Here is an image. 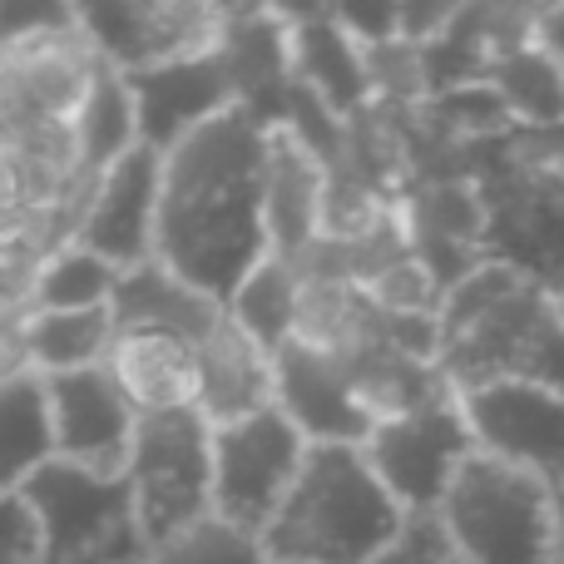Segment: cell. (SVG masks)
<instances>
[{"label":"cell","instance_id":"31","mask_svg":"<svg viewBox=\"0 0 564 564\" xmlns=\"http://www.w3.org/2000/svg\"><path fill=\"white\" fill-rule=\"evenodd\" d=\"M30 367V307L0 312V381L25 377Z\"/></svg>","mask_w":564,"mask_h":564},{"label":"cell","instance_id":"28","mask_svg":"<svg viewBox=\"0 0 564 564\" xmlns=\"http://www.w3.org/2000/svg\"><path fill=\"white\" fill-rule=\"evenodd\" d=\"M327 20L347 30L361 50L401 40V0H332Z\"/></svg>","mask_w":564,"mask_h":564},{"label":"cell","instance_id":"14","mask_svg":"<svg viewBox=\"0 0 564 564\" xmlns=\"http://www.w3.org/2000/svg\"><path fill=\"white\" fill-rule=\"evenodd\" d=\"M159 188H164V154L159 149H129L105 178L89 204V218L79 228L75 243L99 253L105 263L139 268L154 258V234H159Z\"/></svg>","mask_w":564,"mask_h":564},{"label":"cell","instance_id":"13","mask_svg":"<svg viewBox=\"0 0 564 564\" xmlns=\"http://www.w3.org/2000/svg\"><path fill=\"white\" fill-rule=\"evenodd\" d=\"M278 371V411L307 436V446H361L371 436V411L361 406L337 351L288 341L273 357Z\"/></svg>","mask_w":564,"mask_h":564},{"label":"cell","instance_id":"34","mask_svg":"<svg viewBox=\"0 0 564 564\" xmlns=\"http://www.w3.org/2000/svg\"><path fill=\"white\" fill-rule=\"evenodd\" d=\"M550 292H555V307H560V317H564V282H555Z\"/></svg>","mask_w":564,"mask_h":564},{"label":"cell","instance_id":"23","mask_svg":"<svg viewBox=\"0 0 564 564\" xmlns=\"http://www.w3.org/2000/svg\"><path fill=\"white\" fill-rule=\"evenodd\" d=\"M115 317L109 307L89 312H30V367L40 377H59V371H85L105 367L115 351Z\"/></svg>","mask_w":564,"mask_h":564},{"label":"cell","instance_id":"15","mask_svg":"<svg viewBox=\"0 0 564 564\" xmlns=\"http://www.w3.org/2000/svg\"><path fill=\"white\" fill-rule=\"evenodd\" d=\"M194 406L208 426H234L243 416L278 406V371L273 351H263L234 317H218V327L194 347Z\"/></svg>","mask_w":564,"mask_h":564},{"label":"cell","instance_id":"4","mask_svg":"<svg viewBox=\"0 0 564 564\" xmlns=\"http://www.w3.org/2000/svg\"><path fill=\"white\" fill-rule=\"evenodd\" d=\"M441 525L466 564H550V480L490 456H470L441 500Z\"/></svg>","mask_w":564,"mask_h":564},{"label":"cell","instance_id":"32","mask_svg":"<svg viewBox=\"0 0 564 564\" xmlns=\"http://www.w3.org/2000/svg\"><path fill=\"white\" fill-rule=\"evenodd\" d=\"M530 45H535L555 69H564V0H540L535 6V20H530Z\"/></svg>","mask_w":564,"mask_h":564},{"label":"cell","instance_id":"11","mask_svg":"<svg viewBox=\"0 0 564 564\" xmlns=\"http://www.w3.org/2000/svg\"><path fill=\"white\" fill-rule=\"evenodd\" d=\"M124 79L139 115V144L159 149V154H169L178 139H188L208 119L228 115L238 105L218 45L159 59V65H144V69H124Z\"/></svg>","mask_w":564,"mask_h":564},{"label":"cell","instance_id":"20","mask_svg":"<svg viewBox=\"0 0 564 564\" xmlns=\"http://www.w3.org/2000/svg\"><path fill=\"white\" fill-rule=\"evenodd\" d=\"M75 124V169L85 174H109L129 149H139V115H134V95L119 65L99 59L95 79L85 89V105L69 119Z\"/></svg>","mask_w":564,"mask_h":564},{"label":"cell","instance_id":"33","mask_svg":"<svg viewBox=\"0 0 564 564\" xmlns=\"http://www.w3.org/2000/svg\"><path fill=\"white\" fill-rule=\"evenodd\" d=\"M550 520H555V550H550V564H564V476L550 486Z\"/></svg>","mask_w":564,"mask_h":564},{"label":"cell","instance_id":"7","mask_svg":"<svg viewBox=\"0 0 564 564\" xmlns=\"http://www.w3.org/2000/svg\"><path fill=\"white\" fill-rule=\"evenodd\" d=\"M361 456L371 460L377 480L391 490L406 516H436L446 500L451 480L460 476L470 456H476V436H470L460 391H441V397L421 401V406L387 416L371 426L361 441Z\"/></svg>","mask_w":564,"mask_h":564},{"label":"cell","instance_id":"10","mask_svg":"<svg viewBox=\"0 0 564 564\" xmlns=\"http://www.w3.org/2000/svg\"><path fill=\"white\" fill-rule=\"evenodd\" d=\"M50 426H55V460L95 476H124L139 436V406L124 397L109 367L59 371L45 377Z\"/></svg>","mask_w":564,"mask_h":564},{"label":"cell","instance_id":"2","mask_svg":"<svg viewBox=\"0 0 564 564\" xmlns=\"http://www.w3.org/2000/svg\"><path fill=\"white\" fill-rule=\"evenodd\" d=\"M436 367L456 391L540 381L564 391V317L550 282L510 258H480L436 312Z\"/></svg>","mask_w":564,"mask_h":564},{"label":"cell","instance_id":"22","mask_svg":"<svg viewBox=\"0 0 564 564\" xmlns=\"http://www.w3.org/2000/svg\"><path fill=\"white\" fill-rule=\"evenodd\" d=\"M297 297H302L297 263L268 253L263 263L234 288V297L224 302V312L258 341V347L278 357V351L292 341V327H297Z\"/></svg>","mask_w":564,"mask_h":564},{"label":"cell","instance_id":"19","mask_svg":"<svg viewBox=\"0 0 564 564\" xmlns=\"http://www.w3.org/2000/svg\"><path fill=\"white\" fill-rule=\"evenodd\" d=\"M115 371V381L124 387V397L144 411H174L194 406V347L178 337H154V332H119L115 351L105 361Z\"/></svg>","mask_w":564,"mask_h":564},{"label":"cell","instance_id":"25","mask_svg":"<svg viewBox=\"0 0 564 564\" xmlns=\"http://www.w3.org/2000/svg\"><path fill=\"white\" fill-rule=\"evenodd\" d=\"M119 268L105 263L99 253L69 243L59 253L40 258L35 268V288H30V312H89V307H109L115 297Z\"/></svg>","mask_w":564,"mask_h":564},{"label":"cell","instance_id":"1","mask_svg":"<svg viewBox=\"0 0 564 564\" xmlns=\"http://www.w3.org/2000/svg\"><path fill=\"white\" fill-rule=\"evenodd\" d=\"M263 164L268 124L238 105L164 154L154 258L214 302L234 297L238 282L273 253Z\"/></svg>","mask_w":564,"mask_h":564},{"label":"cell","instance_id":"6","mask_svg":"<svg viewBox=\"0 0 564 564\" xmlns=\"http://www.w3.org/2000/svg\"><path fill=\"white\" fill-rule=\"evenodd\" d=\"M124 480L149 550L214 516V426L198 406L144 411Z\"/></svg>","mask_w":564,"mask_h":564},{"label":"cell","instance_id":"16","mask_svg":"<svg viewBox=\"0 0 564 564\" xmlns=\"http://www.w3.org/2000/svg\"><path fill=\"white\" fill-rule=\"evenodd\" d=\"M322 198H327V164L292 129L273 124L263 164V218L278 258L297 263L322 238Z\"/></svg>","mask_w":564,"mask_h":564},{"label":"cell","instance_id":"3","mask_svg":"<svg viewBox=\"0 0 564 564\" xmlns=\"http://www.w3.org/2000/svg\"><path fill=\"white\" fill-rule=\"evenodd\" d=\"M406 510L377 480L361 446H307L288 500L263 530L273 564H371Z\"/></svg>","mask_w":564,"mask_h":564},{"label":"cell","instance_id":"8","mask_svg":"<svg viewBox=\"0 0 564 564\" xmlns=\"http://www.w3.org/2000/svg\"><path fill=\"white\" fill-rule=\"evenodd\" d=\"M307 460V436L278 406L214 426V516L263 540Z\"/></svg>","mask_w":564,"mask_h":564},{"label":"cell","instance_id":"18","mask_svg":"<svg viewBox=\"0 0 564 564\" xmlns=\"http://www.w3.org/2000/svg\"><path fill=\"white\" fill-rule=\"evenodd\" d=\"M292 79L322 99L332 115L351 119L371 105V79H367V50L347 35L341 25L322 20H302L292 25Z\"/></svg>","mask_w":564,"mask_h":564},{"label":"cell","instance_id":"9","mask_svg":"<svg viewBox=\"0 0 564 564\" xmlns=\"http://www.w3.org/2000/svg\"><path fill=\"white\" fill-rule=\"evenodd\" d=\"M476 451L540 480L564 476V391L540 381H486L460 391Z\"/></svg>","mask_w":564,"mask_h":564},{"label":"cell","instance_id":"12","mask_svg":"<svg viewBox=\"0 0 564 564\" xmlns=\"http://www.w3.org/2000/svg\"><path fill=\"white\" fill-rule=\"evenodd\" d=\"M75 25L95 45V55L119 69L214 50L218 40L214 15H188L169 0H75Z\"/></svg>","mask_w":564,"mask_h":564},{"label":"cell","instance_id":"26","mask_svg":"<svg viewBox=\"0 0 564 564\" xmlns=\"http://www.w3.org/2000/svg\"><path fill=\"white\" fill-rule=\"evenodd\" d=\"M149 564H273V560H268L258 535L208 516V520H198V525H188L184 535L164 540V545L149 555Z\"/></svg>","mask_w":564,"mask_h":564},{"label":"cell","instance_id":"27","mask_svg":"<svg viewBox=\"0 0 564 564\" xmlns=\"http://www.w3.org/2000/svg\"><path fill=\"white\" fill-rule=\"evenodd\" d=\"M371 564H466L460 550L451 545L441 516H406L387 550H381Z\"/></svg>","mask_w":564,"mask_h":564},{"label":"cell","instance_id":"29","mask_svg":"<svg viewBox=\"0 0 564 564\" xmlns=\"http://www.w3.org/2000/svg\"><path fill=\"white\" fill-rule=\"evenodd\" d=\"M75 25V0H0V45L35 35H59Z\"/></svg>","mask_w":564,"mask_h":564},{"label":"cell","instance_id":"24","mask_svg":"<svg viewBox=\"0 0 564 564\" xmlns=\"http://www.w3.org/2000/svg\"><path fill=\"white\" fill-rule=\"evenodd\" d=\"M480 79L500 95V105H506L510 119H525V124H535V129L560 124L564 119V69L550 65L535 45H516Z\"/></svg>","mask_w":564,"mask_h":564},{"label":"cell","instance_id":"17","mask_svg":"<svg viewBox=\"0 0 564 564\" xmlns=\"http://www.w3.org/2000/svg\"><path fill=\"white\" fill-rule=\"evenodd\" d=\"M109 317H115V332H154V337H178L188 347H198L218 327L224 302H214L194 282L169 273L159 258H149V263L119 273Z\"/></svg>","mask_w":564,"mask_h":564},{"label":"cell","instance_id":"21","mask_svg":"<svg viewBox=\"0 0 564 564\" xmlns=\"http://www.w3.org/2000/svg\"><path fill=\"white\" fill-rule=\"evenodd\" d=\"M55 460V426H50L45 377L0 381V490H20L40 466Z\"/></svg>","mask_w":564,"mask_h":564},{"label":"cell","instance_id":"5","mask_svg":"<svg viewBox=\"0 0 564 564\" xmlns=\"http://www.w3.org/2000/svg\"><path fill=\"white\" fill-rule=\"evenodd\" d=\"M20 496L35 510L45 564H149L154 555L124 476L50 460L20 486Z\"/></svg>","mask_w":564,"mask_h":564},{"label":"cell","instance_id":"30","mask_svg":"<svg viewBox=\"0 0 564 564\" xmlns=\"http://www.w3.org/2000/svg\"><path fill=\"white\" fill-rule=\"evenodd\" d=\"M0 564H45L35 510L20 490H0Z\"/></svg>","mask_w":564,"mask_h":564}]
</instances>
